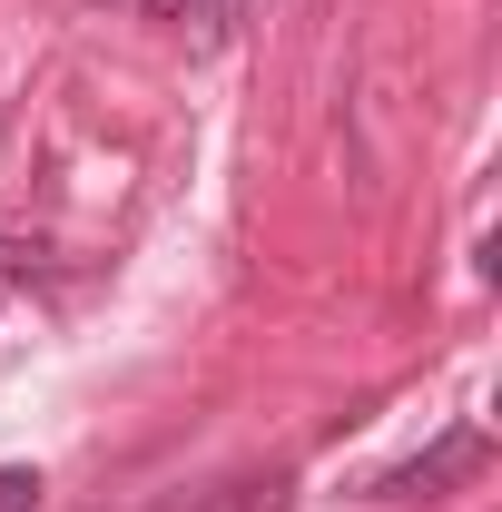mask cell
Wrapping results in <instances>:
<instances>
[{
  "mask_svg": "<svg viewBox=\"0 0 502 512\" xmlns=\"http://www.w3.org/2000/svg\"><path fill=\"white\" fill-rule=\"evenodd\" d=\"M483 463H493V444H483V434L463 424V434H443L434 453H414V463H394V473L375 483V503H424V493H443V483H473Z\"/></svg>",
  "mask_w": 502,
  "mask_h": 512,
  "instance_id": "cell-1",
  "label": "cell"
},
{
  "mask_svg": "<svg viewBox=\"0 0 502 512\" xmlns=\"http://www.w3.org/2000/svg\"><path fill=\"white\" fill-rule=\"evenodd\" d=\"M148 20H197V30H227L237 0H148Z\"/></svg>",
  "mask_w": 502,
  "mask_h": 512,
  "instance_id": "cell-2",
  "label": "cell"
},
{
  "mask_svg": "<svg viewBox=\"0 0 502 512\" xmlns=\"http://www.w3.org/2000/svg\"><path fill=\"white\" fill-rule=\"evenodd\" d=\"M0 512H40V473L30 463H0Z\"/></svg>",
  "mask_w": 502,
  "mask_h": 512,
  "instance_id": "cell-3",
  "label": "cell"
}]
</instances>
